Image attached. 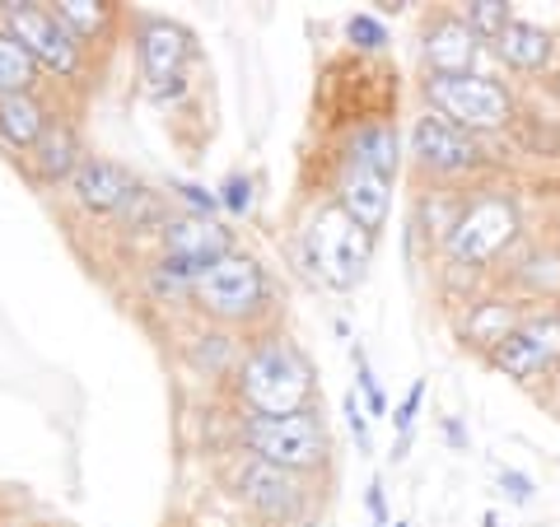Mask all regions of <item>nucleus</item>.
Listing matches in <instances>:
<instances>
[{"mask_svg":"<svg viewBox=\"0 0 560 527\" xmlns=\"http://www.w3.org/2000/svg\"><path fill=\"white\" fill-rule=\"evenodd\" d=\"M191 308L201 313L210 327H230V331H257L271 318V276L257 257L230 253L215 261L210 271L197 276L191 290Z\"/></svg>","mask_w":560,"mask_h":527,"instance_id":"4","label":"nucleus"},{"mask_svg":"<svg viewBox=\"0 0 560 527\" xmlns=\"http://www.w3.org/2000/svg\"><path fill=\"white\" fill-rule=\"evenodd\" d=\"M407 154L416 160V168L434 183H463V178H477L486 168V145L481 136H471L463 127H453L444 117H416L411 131H407Z\"/></svg>","mask_w":560,"mask_h":527,"instance_id":"11","label":"nucleus"},{"mask_svg":"<svg viewBox=\"0 0 560 527\" xmlns=\"http://www.w3.org/2000/svg\"><path fill=\"white\" fill-rule=\"evenodd\" d=\"M393 527H407V523H393Z\"/></svg>","mask_w":560,"mask_h":527,"instance_id":"38","label":"nucleus"},{"mask_svg":"<svg viewBox=\"0 0 560 527\" xmlns=\"http://www.w3.org/2000/svg\"><path fill=\"white\" fill-rule=\"evenodd\" d=\"M510 285H514V298H541V304H556L560 298V253L556 248H533L523 261H514Z\"/></svg>","mask_w":560,"mask_h":527,"instance_id":"23","label":"nucleus"},{"mask_svg":"<svg viewBox=\"0 0 560 527\" xmlns=\"http://www.w3.org/2000/svg\"><path fill=\"white\" fill-rule=\"evenodd\" d=\"M481 527H500V518L495 514H481Z\"/></svg>","mask_w":560,"mask_h":527,"instance_id":"37","label":"nucleus"},{"mask_svg":"<svg viewBox=\"0 0 560 527\" xmlns=\"http://www.w3.org/2000/svg\"><path fill=\"white\" fill-rule=\"evenodd\" d=\"M490 47H495L500 66L518 70V75H537V70H547L556 57V38L541 24H528V20H514Z\"/></svg>","mask_w":560,"mask_h":527,"instance_id":"21","label":"nucleus"},{"mask_svg":"<svg viewBox=\"0 0 560 527\" xmlns=\"http://www.w3.org/2000/svg\"><path fill=\"white\" fill-rule=\"evenodd\" d=\"M215 197H220V206L230 210V215H253V206H257V197H253V178H248V173H238V168L220 183Z\"/></svg>","mask_w":560,"mask_h":527,"instance_id":"32","label":"nucleus"},{"mask_svg":"<svg viewBox=\"0 0 560 527\" xmlns=\"http://www.w3.org/2000/svg\"><path fill=\"white\" fill-rule=\"evenodd\" d=\"M463 191H425V197L416 201V230L425 234V238H434V248L448 238V230H453V220L463 215Z\"/></svg>","mask_w":560,"mask_h":527,"instance_id":"25","label":"nucleus"},{"mask_svg":"<svg viewBox=\"0 0 560 527\" xmlns=\"http://www.w3.org/2000/svg\"><path fill=\"white\" fill-rule=\"evenodd\" d=\"M230 495L243 504L257 527H300L304 518H313V485L308 477H294V471H280L261 458H234L230 467Z\"/></svg>","mask_w":560,"mask_h":527,"instance_id":"7","label":"nucleus"},{"mask_svg":"<svg viewBox=\"0 0 560 527\" xmlns=\"http://www.w3.org/2000/svg\"><path fill=\"white\" fill-rule=\"evenodd\" d=\"M486 364L523 388H533L537 378H551L560 368V304L528 308V318L490 350Z\"/></svg>","mask_w":560,"mask_h":527,"instance_id":"10","label":"nucleus"},{"mask_svg":"<svg viewBox=\"0 0 560 527\" xmlns=\"http://www.w3.org/2000/svg\"><path fill=\"white\" fill-rule=\"evenodd\" d=\"M51 127V108L43 94H10L0 98V150L24 160V154L38 145L43 131Z\"/></svg>","mask_w":560,"mask_h":527,"instance_id":"19","label":"nucleus"},{"mask_svg":"<svg viewBox=\"0 0 560 527\" xmlns=\"http://www.w3.org/2000/svg\"><path fill=\"white\" fill-rule=\"evenodd\" d=\"M238 448L294 477H318L331 467V430L323 407L294 415H238Z\"/></svg>","mask_w":560,"mask_h":527,"instance_id":"3","label":"nucleus"},{"mask_svg":"<svg viewBox=\"0 0 560 527\" xmlns=\"http://www.w3.org/2000/svg\"><path fill=\"white\" fill-rule=\"evenodd\" d=\"M136 191H140L136 173L127 164H117V160H98V154H90V160L75 168V178L66 183L70 206L90 220H117L121 210L131 206Z\"/></svg>","mask_w":560,"mask_h":527,"instance_id":"12","label":"nucleus"},{"mask_svg":"<svg viewBox=\"0 0 560 527\" xmlns=\"http://www.w3.org/2000/svg\"><path fill=\"white\" fill-rule=\"evenodd\" d=\"M458 14H463V24L477 33L481 43H495L500 33L514 24V5H510V0H467V5H458Z\"/></svg>","mask_w":560,"mask_h":527,"instance_id":"27","label":"nucleus"},{"mask_svg":"<svg viewBox=\"0 0 560 527\" xmlns=\"http://www.w3.org/2000/svg\"><path fill=\"white\" fill-rule=\"evenodd\" d=\"M57 14L90 51L98 43H108L117 33V24H121V5H117V0H57Z\"/></svg>","mask_w":560,"mask_h":527,"instance_id":"22","label":"nucleus"},{"mask_svg":"<svg viewBox=\"0 0 560 527\" xmlns=\"http://www.w3.org/2000/svg\"><path fill=\"white\" fill-rule=\"evenodd\" d=\"M364 514H370V527H388V495H383L378 477L364 485Z\"/></svg>","mask_w":560,"mask_h":527,"instance_id":"35","label":"nucleus"},{"mask_svg":"<svg viewBox=\"0 0 560 527\" xmlns=\"http://www.w3.org/2000/svg\"><path fill=\"white\" fill-rule=\"evenodd\" d=\"M331 201H337L360 230H370L378 238L383 224H388V210H393V183H383V178H374V173H364V168L341 160L337 183H331Z\"/></svg>","mask_w":560,"mask_h":527,"instance_id":"16","label":"nucleus"},{"mask_svg":"<svg viewBox=\"0 0 560 527\" xmlns=\"http://www.w3.org/2000/svg\"><path fill=\"white\" fill-rule=\"evenodd\" d=\"M341 160L364 168V173H374V178H383V183H393L401 173V131H397V121H388V117L355 121L350 136H346Z\"/></svg>","mask_w":560,"mask_h":527,"instance_id":"17","label":"nucleus"},{"mask_svg":"<svg viewBox=\"0 0 560 527\" xmlns=\"http://www.w3.org/2000/svg\"><path fill=\"white\" fill-rule=\"evenodd\" d=\"M500 490L510 495L514 504H533V495H537V485L523 477V471H514V467H500Z\"/></svg>","mask_w":560,"mask_h":527,"instance_id":"34","label":"nucleus"},{"mask_svg":"<svg viewBox=\"0 0 560 527\" xmlns=\"http://www.w3.org/2000/svg\"><path fill=\"white\" fill-rule=\"evenodd\" d=\"M238 415H294L318 407V368L280 331H257L230 378Z\"/></svg>","mask_w":560,"mask_h":527,"instance_id":"1","label":"nucleus"},{"mask_svg":"<svg viewBox=\"0 0 560 527\" xmlns=\"http://www.w3.org/2000/svg\"><path fill=\"white\" fill-rule=\"evenodd\" d=\"M300 261L318 285L350 294L374 267V234L360 230L337 201H318L300 230Z\"/></svg>","mask_w":560,"mask_h":527,"instance_id":"2","label":"nucleus"},{"mask_svg":"<svg viewBox=\"0 0 560 527\" xmlns=\"http://www.w3.org/2000/svg\"><path fill=\"white\" fill-rule=\"evenodd\" d=\"M518 234H523L518 201L510 197V191H500V187H477V191H467L463 215L453 220V230L440 243V253H444L448 267L486 271L514 248Z\"/></svg>","mask_w":560,"mask_h":527,"instance_id":"5","label":"nucleus"},{"mask_svg":"<svg viewBox=\"0 0 560 527\" xmlns=\"http://www.w3.org/2000/svg\"><path fill=\"white\" fill-rule=\"evenodd\" d=\"M528 318V308H523V298L514 294H490V298H467L463 304V318H458V337L463 346L481 350V355H490L510 331Z\"/></svg>","mask_w":560,"mask_h":527,"instance_id":"18","label":"nucleus"},{"mask_svg":"<svg viewBox=\"0 0 560 527\" xmlns=\"http://www.w3.org/2000/svg\"><path fill=\"white\" fill-rule=\"evenodd\" d=\"M444 438H448V448H467L471 444V434L463 430L458 415H444Z\"/></svg>","mask_w":560,"mask_h":527,"instance_id":"36","label":"nucleus"},{"mask_svg":"<svg viewBox=\"0 0 560 527\" xmlns=\"http://www.w3.org/2000/svg\"><path fill=\"white\" fill-rule=\"evenodd\" d=\"M131 38H136L140 80L150 84L154 103H183L187 98L183 70L197 57V38L178 20H168V14H140Z\"/></svg>","mask_w":560,"mask_h":527,"instance_id":"9","label":"nucleus"},{"mask_svg":"<svg viewBox=\"0 0 560 527\" xmlns=\"http://www.w3.org/2000/svg\"><path fill=\"white\" fill-rule=\"evenodd\" d=\"M425 75H471L481 61V38L463 24V14H434L420 33Z\"/></svg>","mask_w":560,"mask_h":527,"instance_id":"14","label":"nucleus"},{"mask_svg":"<svg viewBox=\"0 0 560 527\" xmlns=\"http://www.w3.org/2000/svg\"><path fill=\"white\" fill-rule=\"evenodd\" d=\"M341 415H346V430L355 434V448L370 458L374 453V434H370V411L360 407V397H355V388H350L346 397H341Z\"/></svg>","mask_w":560,"mask_h":527,"instance_id":"33","label":"nucleus"},{"mask_svg":"<svg viewBox=\"0 0 560 527\" xmlns=\"http://www.w3.org/2000/svg\"><path fill=\"white\" fill-rule=\"evenodd\" d=\"M90 160L84 154V140H80V127L70 117H51V127L43 131V140L24 154V173L38 187H66L70 178H75V168Z\"/></svg>","mask_w":560,"mask_h":527,"instance_id":"15","label":"nucleus"},{"mask_svg":"<svg viewBox=\"0 0 560 527\" xmlns=\"http://www.w3.org/2000/svg\"><path fill=\"white\" fill-rule=\"evenodd\" d=\"M38 84H43L38 61H33L28 51L20 47V38H10V33L0 28V98H10V94H38Z\"/></svg>","mask_w":560,"mask_h":527,"instance_id":"24","label":"nucleus"},{"mask_svg":"<svg viewBox=\"0 0 560 527\" xmlns=\"http://www.w3.org/2000/svg\"><path fill=\"white\" fill-rule=\"evenodd\" d=\"M0 28L20 38V47L38 61L43 75L70 84L90 70V47L61 24L57 5H47V0H0Z\"/></svg>","mask_w":560,"mask_h":527,"instance_id":"6","label":"nucleus"},{"mask_svg":"<svg viewBox=\"0 0 560 527\" xmlns=\"http://www.w3.org/2000/svg\"><path fill=\"white\" fill-rule=\"evenodd\" d=\"M234 248V230L220 220H201V215H168V224L160 230V257L178 261L183 271L201 276L215 261H224Z\"/></svg>","mask_w":560,"mask_h":527,"instance_id":"13","label":"nucleus"},{"mask_svg":"<svg viewBox=\"0 0 560 527\" xmlns=\"http://www.w3.org/2000/svg\"><path fill=\"white\" fill-rule=\"evenodd\" d=\"M350 364H355V393L364 397V411L383 415V411H388V397H383V388H378V374H374L370 355H364L360 346H350Z\"/></svg>","mask_w":560,"mask_h":527,"instance_id":"28","label":"nucleus"},{"mask_svg":"<svg viewBox=\"0 0 560 527\" xmlns=\"http://www.w3.org/2000/svg\"><path fill=\"white\" fill-rule=\"evenodd\" d=\"M243 350H248V341H243L238 331H230V327H206V331H197V337L183 346V355H187V364L197 368L201 378L230 383L238 374Z\"/></svg>","mask_w":560,"mask_h":527,"instance_id":"20","label":"nucleus"},{"mask_svg":"<svg viewBox=\"0 0 560 527\" xmlns=\"http://www.w3.org/2000/svg\"><path fill=\"white\" fill-rule=\"evenodd\" d=\"M168 191H173V197H178V201L187 206V215L215 220V210H224V206H220V197H215V191H206L201 183H187V178H168Z\"/></svg>","mask_w":560,"mask_h":527,"instance_id":"31","label":"nucleus"},{"mask_svg":"<svg viewBox=\"0 0 560 527\" xmlns=\"http://www.w3.org/2000/svg\"><path fill=\"white\" fill-rule=\"evenodd\" d=\"M420 94H425L434 117H444V121H453V127H463L471 136L504 131L514 121L510 84L490 80V75H481V70H471V75H425Z\"/></svg>","mask_w":560,"mask_h":527,"instance_id":"8","label":"nucleus"},{"mask_svg":"<svg viewBox=\"0 0 560 527\" xmlns=\"http://www.w3.org/2000/svg\"><path fill=\"white\" fill-rule=\"evenodd\" d=\"M420 401H425V378H416L411 383V393L401 397V407L393 411V425H397V448H393V462L407 458V448H411V430H416V411H420Z\"/></svg>","mask_w":560,"mask_h":527,"instance_id":"29","label":"nucleus"},{"mask_svg":"<svg viewBox=\"0 0 560 527\" xmlns=\"http://www.w3.org/2000/svg\"><path fill=\"white\" fill-rule=\"evenodd\" d=\"M346 38H350V47L355 51H388V28H383V20H374V14H350L346 20Z\"/></svg>","mask_w":560,"mask_h":527,"instance_id":"30","label":"nucleus"},{"mask_svg":"<svg viewBox=\"0 0 560 527\" xmlns=\"http://www.w3.org/2000/svg\"><path fill=\"white\" fill-rule=\"evenodd\" d=\"M140 280H145V294L154 304H191V290H197V276L183 271L178 261H168V257H154L150 267L140 271Z\"/></svg>","mask_w":560,"mask_h":527,"instance_id":"26","label":"nucleus"}]
</instances>
